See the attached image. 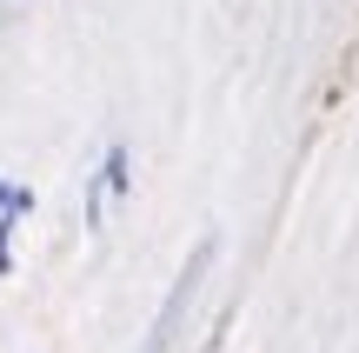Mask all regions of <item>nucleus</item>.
<instances>
[]
</instances>
